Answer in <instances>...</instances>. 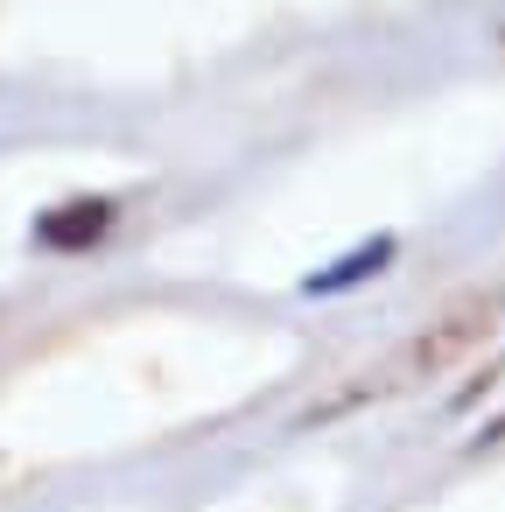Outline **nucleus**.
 Instances as JSON below:
<instances>
[{
	"label": "nucleus",
	"instance_id": "f257e3e1",
	"mask_svg": "<svg viewBox=\"0 0 505 512\" xmlns=\"http://www.w3.org/2000/svg\"><path fill=\"white\" fill-rule=\"evenodd\" d=\"M498 316H505V295H498V288L463 295V302H456V309H442L428 330H414V344H407V351H393L372 379H358L351 393H337V407H358V400H379V393H393V386H414V379L449 372L456 358H470V351L498 330Z\"/></svg>",
	"mask_w": 505,
	"mask_h": 512
},
{
	"label": "nucleus",
	"instance_id": "f03ea898",
	"mask_svg": "<svg viewBox=\"0 0 505 512\" xmlns=\"http://www.w3.org/2000/svg\"><path fill=\"white\" fill-rule=\"evenodd\" d=\"M106 218H113V211L92 197V204H78V211H50L36 239H43V246H92V239L106 232Z\"/></svg>",
	"mask_w": 505,
	"mask_h": 512
}]
</instances>
